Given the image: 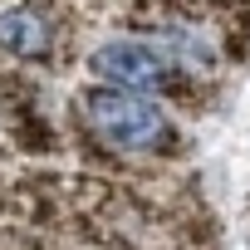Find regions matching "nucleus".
I'll return each mask as SVG.
<instances>
[{"mask_svg": "<svg viewBox=\"0 0 250 250\" xmlns=\"http://www.w3.org/2000/svg\"><path fill=\"white\" fill-rule=\"evenodd\" d=\"M49 44H54V25L40 5H15V10L0 15V49L5 54L40 59V54H49Z\"/></svg>", "mask_w": 250, "mask_h": 250, "instance_id": "3", "label": "nucleus"}, {"mask_svg": "<svg viewBox=\"0 0 250 250\" xmlns=\"http://www.w3.org/2000/svg\"><path fill=\"white\" fill-rule=\"evenodd\" d=\"M79 108H83V123H88L103 143H113V147L138 152V147H157L167 138V113L152 98H143V93L93 88V93H83Z\"/></svg>", "mask_w": 250, "mask_h": 250, "instance_id": "1", "label": "nucleus"}, {"mask_svg": "<svg viewBox=\"0 0 250 250\" xmlns=\"http://www.w3.org/2000/svg\"><path fill=\"white\" fill-rule=\"evenodd\" d=\"M88 69L128 93H147L172 79L177 59H172V49H157L152 40H108L103 49H93Z\"/></svg>", "mask_w": 250, "mask_h": 250, "instance_id": "2", "label": "nucleus"}]
</instances>
